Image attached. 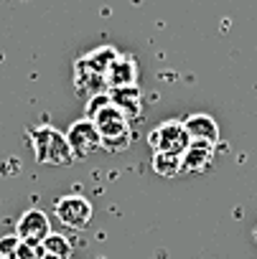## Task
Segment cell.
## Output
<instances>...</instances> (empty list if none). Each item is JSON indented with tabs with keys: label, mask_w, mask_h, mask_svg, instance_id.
Instances as JSON below:
<instances>
[{
	"label": "cell",
	"mask_w": 257,
	"mask_h": 259,
	"mask_svg": "<svg viewBox=\"0 0 257 259\" xmlns=\"http://www.w3.org/2000/svg\"><path fill=\"white\" fill-rule=\"evenodd\" d=\"M51 234V224H49V216L39 208H31L26 211L18 224H16V236L21 241H28V244H44V239Z\"/></svg>",
	"instance_id": "8992f818"
},
{
	"label": "cell",
	"mask_w": 257,
	"mask_h": 259,
	"mask_svg": "<svg viewBox=\"0 0 257 259\" xmlns=\"http://www.w3.org/2000/svg\"><path fill=\"white\" fill-rule=\"evenodd\" d=\"M107 94H109L112 107H117L127 117L130 124L140 119V114H143V92L138 89V84H133V87H115Z\"/></svg>",
	"instance_id": "52a82bcc"
},
{
	"label": "cell",
	"mask_w": 257,
	"mask_h": 259,
	"mask_svg": "<svg viewBox=\"0 0 257 259\" xmlns=\"http://www.w3.org/2000/svg\"><path fill=\"white\" fill-rule=\"evenodd\" d=\"M18 246H21V239L13 234V236H0V254L6 259H16L18 256Z\"/></svg>",
	"instance_id": "9a60e30c"
},
{
	"label": "cell",
	"mask_w": 257,
	"mask_h": 259,
	"mask_svg": "<svg viewBox=\"0 0 257 259\" xmlns=\"http://www.w3.org/2000/svg\"><path fill=\"white\" fill-rule=\"evenodd\" d=\"M254 241H257V229H254Z\"/></svg>",
	"instance_id": "2e32d148"
},
{
	"label": "cell",
	"mask_w": 257,
	"mask_h": 259,
	"mask_svg": "<svg viewBox=\"0 0 257 259\" xmlns=\"http://www.w3.org/2000/svg\"><path fill=\"white\" fill-rule=\"evenodd\" d=\"M0 259H6V256H3V254H0Z\"/></svg>",
	"instance_id": "ac0fdd59"
},
{
	"label": "cell",
	"mask_w": 257,
	"mask_h": 259,
	"mask_svg": "<svg viewBox=\"0 0 257 259\" xmlns=\"http://www.w3.org/2000/svg\"><path fill=\"white\" fill-rule=\"evenodd\" d=\"M115 56H117V51H115L112 46H102V49H94L92 54L82 56L79 61H82L87 69H92V71H97V74L104 76V71H107V66H109V61H112Z\"/></svg>",
	"instance_id": "7c38bea8"
},
{
	"label": "cell",
	"mask_w": 257,
	"mask_h": 259,
	"mask_svg": "<svg viewBox=\"0 0 257 259\" xmlns=\"http://www.w3.org/2000/svg\"><path fill=\"white\" fill-rule=\"evenodd\" d=\"M46 251H44V244H28V241H21L18 246V256L16 259H44Z\"/></svg>",
	"instance_id": "5bb4252c"
},
{
	"label": "cell",
	"mask_w": 257,
	"mask_h": 259,
	"mask_svg": "<svg viewBox=\"0 0 257 259\" xmlns=\"http://www.w3.org/2000/svg\"><path fill=\"white\" fill-rule=\"evenodd\" d=\"M44 251H46V256L69 259V254H71V244H69V239L61 236V234H49V236L44 239Z\"/></svg>",
	"instance_id": "4fadbf2b"
},
{
	"label": "cell",
	"mask_w": 257,
	"mask_h": 259,
	"mask_svg": "<svg viewBox=\"0 0 257 259\" xmlns=\"http://www.w3.org/2000/svg\"><path fill=\"white\" fill-rule=\"evenodd\" d=\"M214 160V145H206V143H189V148L181 153V163H183V170L189 173H201L209 168V163Z\"/></svg>",
	"instance_id": "30bf717a"
},
{
	"label": "cell",
	"mask_w": 257,
	"mask_h": 259,
	"mask_svg": "<svg viewBox=\"0 0 257 259\" xmlns=\"http://www.w3.org/2000/svg\"><path fill=\"white\" fill-rule=\"evenodd\" d=\"M92 122L99 130L102 150H107V153H122V150L130 148V140H133L130 122H127V117L117 107H112V102H107L104 107H99L97 114L92 117Z\"/></svg>",
	"instance_id": "6da1fadb"
},
{
	"label": "cell",
	"mask_w": 257,
	"mask_h": 259,
	"mask_svg": "<svg viewBox=\"0 0 257 259\" xmlns=\"http://www.w3.org/2000/svg\"><path fill=\"white\" fill-rule=\"evenodd\" d=\"M44 259H56V256H44Z\"/></svg>",
	"instance_id": "e0dca14e"
},
{
	"label": "cell",
	"mask_w": 257,
	"mask_h": 259,
	"mask_svg": "<svg viewBox=\"0 0 257 259\" xmlns=\"http://www.w3.org/2000/svg\"><path fill=\"white\" fill-rule=\"evenodd\" d=\"M153 170L163 178H176L183 173V163L181 155L176 153H153Z\"/></svg>",
	"instance_id": "8fae6325"
},
{
	"label": "cell",
	"mask_w": 257,
	"mask_h": 259,
	"mask_svg": "<svg viewBox=\"0 0 257 259\" xmlns=\"http://www.w3.org/2000/svg\"><path fill=\"white\" fill-rule=\"evenodd\" d=\"M31 145L41 165H71L74 163V153L66 143V135H61L59 130L49 124L31 130Z\"/></svg>",
	"instance_id": "7a4b0ae2"
},
{
	"label": "cell",
	"mask_w": 257,
	"mask_h": 259,
	"mask_svg": "<svg viewBox=\"0 0 257 259\" xmlns=\"http://www.w3.org/2000/svg\"><path fill=\"white\" fill-rule=\"evenodd\" d=\"M59 221L69 229H87L92 221V203L84 196H64L54 206Z\"/></svg>",
	"instance_id": "5b68a950"
},
{
	"label": "cell",
	"mask_w": 257,
	"mask_h": 259,
	"mask_svg": "<svg viewBox=\"0 0 257 259\" xmlns=\"http://www.w3.org/2000/svg\"><path fill=\"white\" fill-rule=\"evenodd\" d=\"M148 143L153 148V153H176L181 155L189 148V133L181 119H168L163 124H158L153 133L148 135Z\"/></svg>",
	"instance_id": "3957f363"
},
{
	"label": "cell",
	"mask_w": 257,
	"mask_h": 259,
	"mask_svg": "<svg viewBox=\"0 0 257 259\" xmlns=\"http://www.w3.org/2000/svg\"><path fill=\"white\" fill-rule=\"evenodd\" d=\"M66 143L74 153V158H87L94 150H102V138H99V130L92 119H77L69 133H66Z\"/></svg>",
	"instance_id": "277c9868"
},
{
	"label": "cell",
	"mask_w": 257,
	"mask_h": 259,
	"mask_svg": "<svg viewBox=\"0 0 257 259\" xmlns=\"http://www.w3.org/2000/svg\"><path fill=\"white\" fill-rule=\"evenodd\" d=\"M183 127L189 133V140L206 143V145L216 148V143H219V127H216V122L209 114H191V117L183 119Z\"/></svg>",
	"instance_id": "9c48e42d"
},
{
	"label": "cell",
	"mask_w": 257,
	"mask_h": 259,
	"mask_svg": "<svg viewBox=\"0 0 257 259\" xmlns=\"http://www.w3.org/2000/svg\"><path fill=\"white\" fill-rule=\"evenodd\" d=\"M104 84H107L109 89L138 84V64H135V59L117 54V56L109 61L107 71H104Z\"/></svg>",
	"instance_id": "ba28073f"
}]
</instances>
